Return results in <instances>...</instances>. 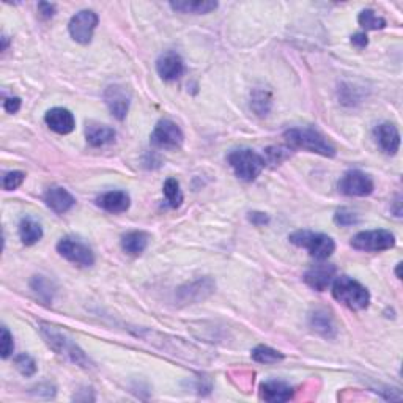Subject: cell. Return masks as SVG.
<instances>
[{"label": "cell", "mask_w": 403, "mask_h": 403, "mask_svg": "<svg viewBox=\"0 0 403 403\" xmlns=\"http://www.w3.org/2000/svg\"><path fill=\"white\" fill-rule=\"evenodd\" d=\"M351 246L363 252H383V250L393 249L395 246V236L389 230H367L359 231L353 236Z\"/></svg>", "instance_id": "7"}, {"label": "cell", "mask_w": 403, "mask_h": 403, "mask_svg": "<svg viewBox=\"0 0 403 403\" xmlns=\"http://www.w3.org/2000/svg\"><path fill=\"white\" fill-rule=\"evenodd\" d=\"M85 137H87V142L91 146H105L114 142L117 132H115L114 128L107 125L89 123L87 130H85Z\"/></svg>", "instance_id": "22"}, {"label": "cell", "mask_w": 403, "mask_h": 403, "mask_svg": "<svg viewBox=\"0 0 403 403\" xmlns=\"http://www.w3.org/2000/svg\"><path fill=\"white\" fill-rule=\"evenodd\" d=\"M400 268H402V264H397V270H395V276H397V279H402Z\"/></svg>", "instance_id": "40"}, {"label": "cell", "mask_w": 403, "mask_h": 403, "mask_svg": "<svg viewBox=\"0 0 403 403\" xmlns=\"http://www.w3.org/2000/svg\"><path fill=\"white\" fill-rule=\"evenodd\" d=\"M105 101L114 117L117 120H123L128 115V111H130L131 95L121 85H111L105 91Z\"/></svg>", "instance_id": "12"}, {"label": "cell", "mask_w": 403, "mask_h": 403, "mask_svg": "<svg viewBox=\"0 0 403 403\" xmlns=\"http://www.w3.org/2000/svg\"><path fill=\"white\" fill-rule=\"evenodd\" d=\"M216 289L215 280L211 277H199L191 282H186L181 285L175 293L176 303L181 306H188V304H197L205 301L206 298L213 295V291Z\"/></svg>", "instance_id": "9"}, {"label": "cell", "mask_w": 403, "mask_h": 403, "mask_svg": "<svg viewBox=\"0 0 403 403\" xmlns=\"http://www.w3.org/2000/svg\"><path fill=\"white\" fill-rule=\"evenodd\" d=\"M284 137L295 149L306 150L309 153H317L325 158L335 156L334 145L321 132L312 128H290L285 131Z\"/></svg>", "instance_id": "3"}, {"label": "cell", "mask_w": 403, "mask_h": 403, "mask_svg": "<svg viewBox=\"0 0 403 403\" xmlns=\"http://www.w3.org/2000/svg\"><path fill=\"white\" fill-rule=\"evenodd\" d=\"M0 350H2L3 359H8L11 355H13L15 342H13V335H11L7 326H2V342H0Z\"/></svg>", "instance_id": "33"}, {"label": "cell", "mask_w": 403, "mask_h": 403, "mask_svg": "<svg viewBox=\"0 0 403 403\" xmlns=\"http://www.w3.org/2000/svg\"><path fill=\"white\" fill-rule=\"evenodd\" d=\"M309 325L325 339H334L337 335V325H335L334 317L325 307H317L309 314Z\"/></svg>", "instance_id": "17"}, {"label": "cell", "mask_w": 403, "mask_h": 403, "mask_svg": "<svg viewBox=\"0 0 403 403\" xmlns=\"http://www.w3.org/2000/svg\"><path fill=\"white\" fill-rule=\"evenodd\" d=\"M30 285H32V290L38 295L43 301H52V298H54V285L52 282L49 279H46L45 276H35L32 279V282H30Z\"/></svg>", "instance_id": "29"}, {"label": "cell", "mask_w": 403, "mask_h": 403, "mask_svg": "<svg viewBox=\"0 0 403 403\" xmlns=\"http://www.w3.org/2000/svg\"><path fill=\"white\" fill-rule=\"evenodd\" d=\"M358 22L365 30H381L386 27V20L378 16L374 10H363L358 16Z\"/></svg>", "instance_id": "28"}, {"label": "cell", "mask_w": 403, "mask_h": 403, "mask_svg": "<svg viewBox=\"0 0 403 403\" xmlns=\"http://www.w3.org/2000/svg\"><path fill=\"white\" fill-rule=\"evenodd\" d=\"M162 191H164V197H166L167 204L172 206V208H178L183 204V192L180 189V183L176 178H167L166 183H164L162 186Z\"/></svg>", "instance_id": "27"}, {"label": "cell", "mask_w": 403, "mask_h": 403, "mask_svg": "<svg viewBox=\"0 0 403 403\" xmlns=\"http://www.w3.org/2000/svg\"><path fill=\"white\" fill-rule=\"evenodd\" d=\"M250 356H252L254 361L259 364H277L280 361H284L282 353L266 345L255 347L252 353H250Z\"/></svg>", "instance_id": "26"}, {"label": "cell", "mask_w": 403, "mask_h": 403, "mask_svg": "<svg viewBox=\"0 0 403 403\" xmlns=\"http://www.w3.org/2000/svg\"><path fill=\"white\" fill-rule=\"evenodd\" d=\"M24 180H26V174L21 172V170H13V172H7L3 175L2 186L5 191H15L22 185Z\"/></svg>", "instance_id": "32"}, {"label": "cell", "mask_w": 403, "mask_h": 403, "mask_svg": "<svg viewBox=\"0 0 403 403\" xmlns=\"http://www.w3.org/2000/svg\"><path fill=\"white\" fill-rule=\"evenodd\" d=\"M149 235L145 234V231H139V230H134V231H128L126 235L121 236V249L125 250L128 255H140L149 246Z\"/></svg>", "instance_id": "23"}, {"label": "cell", "mask_w": 403, "mask_h": 403, "mask_svg": "<svg viewBox=\"0 0 403 403\" xmlns=\"http://www.w3.org/2000/svg\"><path fill=\"white\" fill-rule=\"evenodd\" d=\"M15 365L24 377H33L36 374V361L32 356L27 355V353L17 355L15 358Z\"/></svg>", "instance_id": "30"}, {"label": "cell", "mask_w": 403, "mask_h": 403, "mask_svg": "<svg viewBox=\"0 0 403 403\" xmlns=\"http://www.w3.org/2000/svg\"><path fill=\"white\" fill-rule=\"evenodd\" d=\"M169 5L174 11L185 15H208L218 8V2L213 0H176Z\"/></svg>", "instance_id": "21"}, {"label": "cell", "mask_w": 403, "mask_h": 403, "mask_svg": "<svg viewBox=\"0 0 403 403\" xmlns=\"http://www.w3.org/2000/svg\"><path fill=\"white\" fill-rule=\"evenodd\" d=\"M359 221H361V219H359L358 213L348 208H340L335 211L334 215V222L340 225V227H350V225L359 224Z\"/></svg>", "instance_id": "31"}, {"label": "cell", "mask_w": 403, "mask_h": 403, "mask_svg": "<svg viewBox=\"0 0 403 403\" xmlns=\"http://www.w3.org/2000/svg\"><path fill=\"white\" fill-rule=\"evenodd\" d=\"M57 252L62 255L65 260H68L70 264L89 268L93 266L95 264V254L93 250L89 248V244H85L82 240L75 236H65L57 243Z\"/></svg>", "instance_id": "6"}, {"label": "cell", "mask_w": 403, "mask_h": 403, "mask_svg": "<svg viewBox=\"0 0 403 403\" xmlns=\"http://www.w3.org/2000/svg\"><path fill=\"white\" fill-rule=\"evenodd\" d=\"M151 145L161 150H176L185 142V134L181 128L172 120H160L150 136Z\"/></svg>", "instance_id": "8"}, {"label": "cell", "mask_w": 403, "mask_h": 403, "mask_svg": "<svg viewBox=\"0 0 403 403\" xmlns=\"http://www.w3.org/2000/svg\"><path fill=\"white\" fill-rule=\"evenodd\" d=\"M333 296L335 301L344 304L350 310H355V312L367 309L370 304L369 290L359 280L348 276H339L334 279Z\"/></svg>", "instance_id": "2"}, {"label": "cell", "mask_w": 403, "mask_h": 403, "mask_svg": "<svg viewBox=\"0 0 403 403\" xmlns=\"http://www.w3.org/2000/svg\"><path fill=\"white\" fill-rule=\"evenodd\" d=\"M374 136L381 151L386 155H395L400 149V132L393 123H381L374 130Z\"/></svg>", "instance_id": "18"}, {"label": "cell", "mask_w": 403, "mask_h": 403, "mask_svg": "<svg viewBox=\"0 0 403 403\" xmlns=\"http://www.w3.org/2000/svg\"><path fill=\"white\" fill-rule=\"evenodd\" d=\"M40 333L47 347L56 351L59 356L65 358L66 361L76 364L82 369H91L93 363L90 361V358L87 355H85L82 348L79 347L76 342H73L70 337H66L63 333H60L56 326L41 323Z\"/></svg>", "instance_id": "1"}, {"label": "cell", "mask_w": 403, "mask_h": 403, "mask_svg": "<svg viewBox=\"0 0 403 403\" xmlns=\"http://www.w3.org/2000/svg\"><path fill=\"white\" fill-rule=\"evenodd\" d=\"M38 13L43 20H49V17H52L54 15H56V5L41 2L38 3Z\"/></svg>", "instance_id": "36"}, {"label": "cell", "mask_w": 403, "mask_h": 403, "mask_svg": "<svg viewBox=\"0 0 403 403\" xmlns=\"http://www.w3.org/2000/svg\"><path fill=\"white\" fill-rule=\"evenodd\" d=\"M227 162L238 178L243 181H254L264 172L266 164L264 156L250 149H238L230 151Z\"/></svg>", "instance_id": "5"}, {"label": "cell", "mask_w": 403, "mask_h": 403, "mask_svg": "<svg viewBox=\"0 0 403 403\" xmlns=\"http://www.w3.org/2000/svg\"><path fill=\"white\" fill-rule=\"evenodd\" d=\"M43 200H45L47 208L59 213V215L70 211L76 205V199L73 197V194L62 186L47 188L45 195H43Z\"/></svg>", "instance_id": "15"}, {"label": "cell", "mask_w": 403, "mask_h": 403, "mask_svg": "<svg viewBox=\"0 0 403 403\" xmlns=\"http://www.w3.org/2000/svg\"><path fill=\"white\" fill-rule=\"evenodd\" d=\"M271 105L273 98L270 91L264 89H255L252 91V96H250V107H252V111L260 115V117L268 115V112L271 111Z\"/></svg>", "instance_id": "25"}, {"label": "cell", "mask_w": 403, "mask_h": 403, "mask_svg": "<svg viewBox=\"0 0 403 403\" xmlns=\"http://www.w3.org/2000/svg\"><path fill=\"white\" fill-rule=\"evenodd\" d=\"M156 71L161 76L162 81L174 82L185 75V62L175 52H167L158 59Z\"/></svg>", "instance_id": "16"}, {"label": "cell", "mask_w": 403, "mask_h": 403, "mask_svg": "<svg viewBox=\"0 0 403 403\" xmlns=\"http://www.w3.org/2000/svg\"><path fill=\"white\" fill-rule=\"evenodd\" d=\"M100 17L91 10H82L71 17L68 24V30L71 38L79 45H89L93 38V32L98 27Z\"/></svg>", "instance_id": "11"}, {"label": "cell", "mask_w": 403, "mask_h": 403, "mask_svg": "<svg viewBox=\"0 0 403 403\" xmlns=\"http://www.w3.org/2000/svg\"><path fill=\"white\" fill-rule=\"evenodd\" d=\"M45 121L49 130L57 134H62V136L73 132L76 128L75 115H73V112L65 107L49 109L45 115Z\"/></svg>", "instance_id": "14"}, {"label": "cell", "mask_w": 403, "mask_h": 403, "mask_svg": "<svg viewBox=\"0 0 403 403\" xmlns=\"http://www.w3.org/2000/svg\"><path fill=\"white\" fill-rule=\"evenodd\" d=\"M293 394H295V389L284 381L271 380V381H265L260 386V397H261V400H265V402H273V403L289 402L293 397Z\"/></svg>", "instance_id": "20"}, {"label": "cell", "mask_w": 403, "mask_h": 403, "mask_svg": "<svg viewBox=\"0 0 403 403\" xmlns=\"http://www.w3.org/2000/svg\"><path fill=\"white\" fill-rule=\"evenodd\" d=\"M96 205L107 213L119 215V213H125L130 210L131 197L126 191H109L101 194L100 197L96 199Z\"/></svg>", "instance_id": "19"}, {"label": "cell", "mask_w": 403, "mask_h": 403, "mask_svg": "<svg viewBox=\"0 0 403 403\" xmlns=\"http://www.w3.org/2000/svg\"><path fill=\"white\" fill-rule=\"evenodd\" d=\"M335 274H337V268L331 264H320L310 268V270L304 274V282H306L310 289L317 291H325L328 287L334 282Z\"/></svg>", "instance_id": "13"}, {"label": "cell", "mask_w": 403, "mask_h": 403, "mask_svg": "<svg viewBox=\"0 0 403 403\" xmlns=\"http://www.w3.org/2000/svg\"><path fill=\"white\" fill-rule=\"evenodd\" d=\"M291 244L296 248L306 249L310 257L315 260H328L335 250V243L331 236L325 234H317L310 230H296L289 236Z\"/></svg>", "instance_id": "4"}, {"label": "cell", "mask_w": 403, "mask_h": 403, "mask_svg": "<svg viewBox=\"0 0 403 403\" xmlns=\"http://www.w3.org/2000/svg\"><path fill=\"white\" fill-rule=\"evenodd\" d=\"M282 151H284V149H270V150L266 151V153H268V156L271 158V162H274V164L277 162V164H279L280 161H284L285 158L289 156L287 153L282 155Z\"/></svg>", "instance_id": "38"}, {"label": "cell", "mask_w": 403, "mask_h": 403, "mask_svg": "<svg viewBox=\"0 0 403 403\" xmlns=\"http://www.w3.org/2000/svg\"><path fill=\"white\" fill-rule=\"evenodd\" d=\"M20 238L26 246H33L43 238V227L33 218H24L20 222Z\"/></svg>", "instance_id": "24"}, {"label": "cell", "mask_w": 403, "mask_h": 403, "mask_svg": "<svg viewBox=\"0 0 403 403\" xmlns=\"http://www.w3.org/2000/svg\"><path fill=\"white\" fill-rule=\"evenodd\" d=\"M351 45L356 46L358 49L367 47V45H369L367 35H365V33H356V35H353V36H351Z\"/></svg>", "instance_id": "37"}, {"label": "cell", "mask_w": 403, "mask_h": 403, "mask_svg": "<svg viewBox=\"0 0 403 403\" xmlns=\"http://www.w3.org/2000/svg\"><path fill=\"white\" fill-rule=\"evenodd\" d=\"M375 185L372 176L361 170H348L339 181V191L348 197H367L374 192Z\"/></svg>", "instance_id": "10"}, {"label": "cell", "mask_w": 403, "mask_h": 403, "mask_svg": "<svg viewBox=\"0 0 403 403\" xmlns=\"http://www.w3.org/2000/svg\"><path fill=\"white\" fill-rule=\"evenodd\" d=\"M21 105H22L21 98H17V96H10L3 101V107L8 114H16L21 109Z\"/></svg>", "instance_id": "35"}, {"label": "cell", "mask_w": 403, "mask_h": 403, "mask_svg": "<svg viewBox=\"0 0 403 403\" xmlns=\"http://www.w3.org/2000/svg\"><path fill=\"white\" fill-rule=\"evenodd\" d=\"M248 219H249V222L257 225V227H261V225H266L268 222H270V216H268L266 213H261V211L249 213Z\"/></svg>", "instance_id": "34"}, {"label": "cell", "mask_w": 403, "mask_h": 403, "mask_svg": "<svg viewBox=\"0 0 403 403\" xmlns=\"http://www.w3.org/2000/svg\"><path fill=\"white\" fill-rule=\"evenodd\" d=\"M0 40H2V51H7V47H8V43H10V38H8L7 35H3L2 38H0Z\"/></svg>", "instance_id": "39"}]
</instances>
